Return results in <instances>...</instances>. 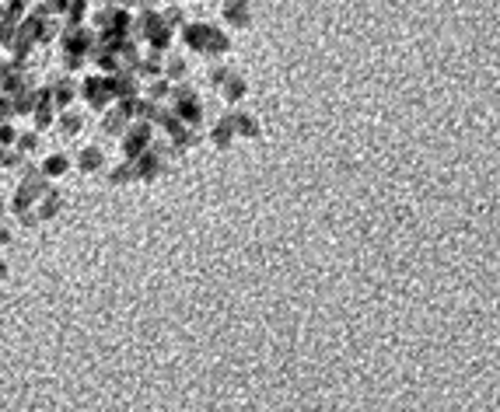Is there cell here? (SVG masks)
Masks as SVG:
<instances>
[{"label": "cell", "mask_w": 500, "mask_h": 412, "mask_svg": "<svg viewBox=\"0 0 500 412\" xmlns=\"http://www.w3.org/2000/svg\"><path fill=\"white\" fill-rule=\"evenodd\" d=\"M98 164H102V151H98V147H88V151L80 154V168H84V171H95Z\"/></svg>", "instance_id": "cell-1"}, {"label": "cell", "mask_w": 500, "mask_h": 412, "mask_svg": "<svg viewBox=\"0 0 500 412\" xmlns=\"http://www.w3.org/2000/svg\"><path fill=\"white\" fill-rule=\"evenodd\" d=\"M4 269H7V266H4V262H0V276H4Z\"/></svg>", "instance_id": "cell-2"}]
</instances>
